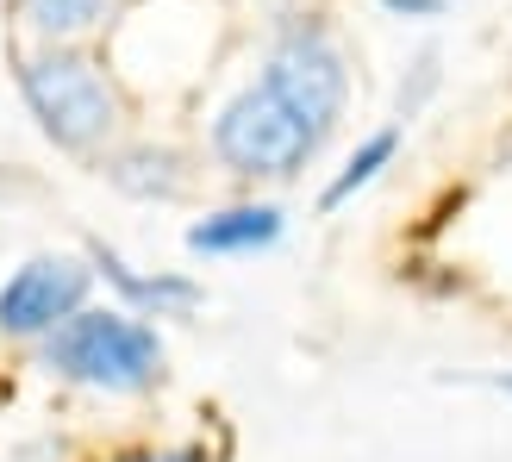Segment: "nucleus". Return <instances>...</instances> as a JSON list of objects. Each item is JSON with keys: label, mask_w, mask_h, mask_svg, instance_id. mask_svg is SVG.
<instances>
[{"label": "nucleus", "mask_w": 512, "mask_h": 462, "mask_svg": "<svg viewBox=\"0 0 512 462\" xmlns=\"http://www.w3.org/2000/svg\"><path fill=\"white\" fill-rule=\"evenodd\" d=\"M119 462H207V450H132Z\"/></svg>", "instance_id": "ddd939ff"}, {"label": "nucleus", "mask_w": 512, "mask_h": 462, "mask_svg": "<svg viewBox=\"0 0 512 462\" xmlns=\"http://www.w3.org/2000/svg\"><path fill=\"white\" fill-rule=\"evenodd\" d=\"M88 263H94V275L107 281V288H119V300L125 306H138V313H194L200 306V288L188 275H144V269H132L119 250H107V244H88Z\"/></svg>", "instance_id": "423d86ee"}, {"label": "nucleus", "mask_w": 512, "mask_h": 462, "mask_svg": "<svg viewBox=\"0 0 512 462\" xmlns=\"http://www.w3.org/2000/svg\"><path fill=\"white\" fill-rule=\"evenodd\" d=\"M319 144L325 138L263 82L244 88L238 100H225L213 119V157L232 175H250V182H281V175L306 169L319 157Z\"/></svg>", "instance_id": "7ed1b4c3"}, {"label": "nucleus", "mask_w": 512, "mask_h": 462, "mask_svg": "<svg viewBox=\"0 0 512 462\" xmlns=\"http://www.w3.org/2000/svg\"><path fill=\"white\" fill-rule=\"evenodd\" d=\"M394 157H400V125H388V132H369L363 144H356V157L331 175V188L319 194V213H338L344 200H356L369 182H381V169H388Z\"/></svg>", "instance_id": "1a4fd4ad"}, {"label": "nucleus", "mask_w": 512, "mask_h": 462, "mask_svg": "<svg viewBox=\"0 0 512 462\" xmlns=\"http://www.w3.org/2000/svg\"><path fill=\"white\" fill-rule=\"evenodd\" d=\"M494 388H500V394H512V375H500V381H494Z\"/></svg>", "instance_id": "4468645a"}, {"label": "nucleus", "mask_w": 512, "mask_h": 462, "mask_svg": "<svg viewBox=\"0 0 512 462\" xmlns=\"http://www.w3.org/2000/svg\"><path fill=\"white\" fill-rule=\"evenodd\" d=\"M281 231H288V219H281V207H225V213H207L200 225H188V250L194 256H250V250H269Z\"/></svg>", "instance_id": "6e6552de"}, {"label": "nucleus", "mask_w": 512, "mask_h": 462, "mask_svg": "<svg viewBox=\"0 0 512 462\" xmlns=\"http://www.w3.org/2000/svg\"><path fill=\"white\" fill-rule=\"evenodd\" d=\"M438 82H444L438 50H419L413 69H406V82H400V94H394V119H400V125H406V119H419V107H425L431 94H438Z\"/></svg>", "instance_id": "9b49d317"}, {"label": "nucleus", "mask_w": 512, "mask_h": 462, "mask_svg": "<svg viewBox=\"0 0 512 462\" xmlns=\"http://www.w3.org/2000/svg\"><path fill=\"white\" fill-rule=\"evenodd\" d=\"M44 369L75 381V388H94V394H144L163 381V338L157 325H144L119 306H75V313L44 331Z\"/></svg>", "instance_id": "f257e3e1"}, {"label": "nucleus", "mask_w": 512, "mask_h": 462, "mask_svg": "<svg viewBox=\"0 0 512 462\" xmlns=\"http://www.w3.org/2000/svg\"><path fill=\"white\" fill-rule=\"evenodd\" d=\"M94 263H75V256H32L7 288H0V331L7 338H44L57 331L75 306L88 300Z\"/></svg>", "instance_id": "39448f33"}, {"label": "nucleus", "mask_w": 512, "mask_h": 462, "mask_svg": "<svg viewBox=\"0 0 512 462\" xmlns=\"http://www.w3.org/2000/svg\"><path fill=\"white\" fill-rule=\"evenodd\" d=\"M263 88H275L288 107L313 125L319 138H331V125L344 119V100H350V69H344V50L331 44L325 25L313 19H294L288 32L275 38L269 63H263Z\"/></svg>", "instance_id": "20e7f679"}, {"label": "nucleus", "mask_w": 512, "mask_h": 462, "mask_svg": "<svg viewBox=\"0 0 512 462\" xmlns=\"http://www.w3.org/2000/svg\"><path fill=\"white\" fill-rule=\"evenodd\" d=\"M19 19H25L32 38L69 44V38H82V32H94V25L107 19V0H19Z\"/></svg>", "instance_id": "9d476101"}, {"label": "nucleus", "mask_w": 512, "mask_h": 462, "mask_svg": "<svg viewBox=\"0 0 512 462\" xmlns=\"http://www.w3.org/2000/svg\"><path fill=\"white\" fill-rule=\"evenodd\" d=\"M388 13H400V19H438L444 13V0H381Z\"/></svg>", "instance_id": "f8f14e48"}, {"label": "nucleus", "mask_w": 512, "mask_h": 462, "mask_svg": "<svg viewBox=\"0 0 512 462\" xmlns=\"http://www.w3.org/2000/svg\"><path fill=\"white\" fill-rule=\"evenodd\" d=\"M100 175H107L119 194H132V200H182V194L194 188L188 157H182V150H163V144H132V150H119V157L100 163Z\"/></svg>", "instance_id": "0eeeda50"}, {"label": "nucleus", "mask_w": 512, "mask_h": 462, "mask_svg": "<svg viewBox=\"0 0 512 462\" xmlns=\"http://www.w3.org/2000/svg\"><path fill=\"white\" fill-rule=\"evenodd\" d=\"M19 94L38 119V132L57 150H100L119 125V100L107 88V75H100V63L63 44L19 63Z\"/></svg>", "instance_id": "f03ea898"}]
</instances>
